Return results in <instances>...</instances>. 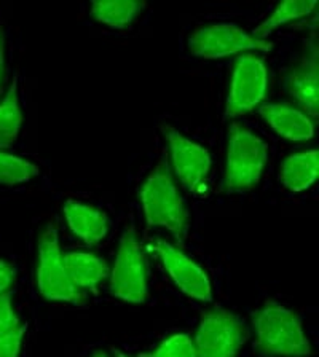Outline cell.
<instances>
[{
    "mask_svg": "<svg viewBox=\"0 0 319 357\" xmlns=\"http://www.w3.org/2000/svg\"><path fill=\"white\" fill-rule=\"evenodd\" d=\"M149 266L142 244L134 228L123 233L110 275L114 297L126 303H144L149 295Z\"/></svg>",
    "mask_w": 319,
    "mask_h": 357,
    "instance_id": "obj_4",
    "label": "cell"
},
{
    "mask_svg": "<svg viewBox=\"0 0 319 357\" xmlns=\"http://www.w3.org/2000/svg\"><path fill=\"white\" fill-rule=\"evenodd\" d=\"M38 174H40V169L37 165L0 150V183L2 185H18Z\"/></svg>",
    "mask_w": 319,
    "mask_h": 357,
    "instance_id": "obj_19",
    "label": "cell"
},
{
    "mask_svg": "<svg viewBox=\"0 0 319 357\" xmlns=\"http://www.w3.org/2000/svg\"><path fill=\"white\" fill-rule=\"evenodd\" d=\"M3 63H5V32L3 29H0V77H2Z\"/></svg>",
    "mask_w": 319,
    "mask_h": 357,
    "instance_id": "obj_24",
    "label": "cell"
},
{
    "mask_svg": "<svg viewBox=\"0 0 319 357\" xmlns=\"http://www.w3.org/2000/svg\"><path fill=\"white\" fill-rule=\"evenodd\" d=\"M262 115L275 132L289 141H309L315 136V125L310 116H306L300 109L288 104H262L259 107Z\"/></svg>",
    "mask_w": 319,
    "mask_h": 357,
    "instance_id": "obj_12",
    "label": "cell"
},
{
    "mask_svg": "<svg viewBox=\"0 0 319 357\" xmlns=\"http://www.w3.org/2000/svg\"><path fill=\"white\" fill-rule=\"evenodd\" d=\"M93 357H107V356H105L104 353H96V354H94Z\"/></svg>",
    "mask_w": 319,
    "mask_h": 357,
    "instance_id": "obj_26",
    "label": "cell"
},
{
    "mask_svg": "<svg viewBox=\"0 0 319 357\" xmlns=\"http://www.w3.org/2000/svg\"><path fill=\"white\" fill-rule=\"evenodd\" d=\"M144 7L145 5L142 2H133V0H96L91 3L89 13L94 20L105 26L123 29L136 20Z\"/></svg>",
    "mask_w": 319,
    "mask_h": 357,
    "instance_id": "obj_16",
    "label": "cell"
},
{
    "mask_svg": "<svg viewBox=\"0 0 319 357\" xmlns=\"http://www.w3.org/2000/svg\"><path fill=\"white\" fill-rule=\"evenodd\" d=\"M284 89L306 116H319V53L318 43L306 45L304 54L284 77Z\"/></svg>",
    "mask_w": 319,
    "mask_h": 357,
    "instance_id": "obj_11",
    "label": "cell"
},
{
    "mask_svg": "<svg viewBox=\"0 0 319 357\" xmlns=\"http://www.w3.org/2000/svg\"><path fill=\"white\" fill-rule=\"evenodd\" d=\"M272 42L259 40L233 22L203 26L188 38V50L203 59H219L242 52H270Z\"/></svg>",
    "mask_w": 319,
    "mask_h": 357,
    "instance_id": "obj_7",
    "label": "cell"
},
{
    "mask_svg": "<svg viewBox=\"0 0 319 357\" xmlns=\"http://www.w3.org/2000/svg\"><path fill=\"white\" fill-rule=\"evenodd\" d=\"M255 349L264 356L306 357L311 344L300 317L286 306L267 301L253 314Z\"/></svg>",
    "mask_w": 319,
    "mask_h": 357,
    "instance_id": "obj_1",
    "label": "cell"
},
{
    "mask_svg": "<svg viewBox=\"0 0 319 357\" xmlns=\"http://www.w3.org/2000/svg\"><path fill=\"white\" fill-rule=\"evenodd\" d=\"M316 5V0H284V2L279 3L276 10L273 11L264 22H260L259 26L254 27L251 36L259 38V40H265V38L270 36L273 31H276L278 27L313 13Z\"/></svg>",
    "mask_w": 319,
    "mask_h": 357,
    "instance_id": "obj_17",
    "label": "cell"
},
{
    "mask_svg": "<svg viewBox=\"0 0 319 357\" xmlns=\"http://www.w3.org/2000/svg\"><path fill=\"white\" fill-rule=\"evenodd\" d=\"M154 248L158 252L168 275L184 294L200 301L212 300L209 279L193 260L165 239H156Z\"/></svg>",
    "mask_w": 319,
    "mask_h": 357,
    "instance_id": "obj_10",
    "label": "cell"
},
{
    "mask_svg": "<svg viewBox=\"0 0 319 357\" xmlns=\"http://www.w3.org/2000/svg\"><path fill=\"white\" fill-rule=\"evenodd\" d=\"M13 268H11L7 261L0 260V295L7 292V289L11 286V282H13Z\"/></svg>",
    "mask_w": 319,
    "mask_h": 357,
    "instance_id": "obj_23",
    "label": "cell"
},
{
    "mask_svg": "<svg viewBox=\"0 0 319 357\" xmlns=\"http://www.w3.org/2000/svg\"><path fill=\"white\" fill-rule=\"evenodd\" d=\"M112 353H114V356H115V357H130V356H126V354L120 353L119 349H112Z\"/></svg>",
    "mask_w": 319,
    "mask_h": 357,
    "instance_id": "obj_25",
    "label": "cell"
},
{
    "mask_svg": "<svg viewBox=\"0 0 319 357\" xmlns=\"http://www.w3.org/2000/svg\"><path fill=\"white\" fill-rule=\"evenodd\" d=\"M141 201L145 220L150 227L166 228L175 234L179 243L187 238L190 215L172 181L166 158H161L145 181L141 188Z\"/></svg>",
    "mask_w": 319,
    "mask_h": 357,
    "instance_id": "obj_2",
    "label": "cell"
},
{
    "mask_svg": "<svg viewBox=\"0 0 319 357\" xmlns=\"http://www.w3.org/2000/svg\"><path fill=\"white\" fill-rule=\"evenodd\" d=\"M142 357H195V346L188 335L177 333L165 340L152 353Z\"/></svg>",
    "mask_w": 319,
    "mask_h": 357,
    "instance_id": "obj_20",
    "label": "cell"
},
{
    "mask_svg": "<svg viewBox=\"0 0 319 357\" xmlns=\"http://www.w3.org/2000/svg\"><path fill=\"white\" fill-rule=\"evenodd\" d=\"M163 134L170 145L172 167L177 178L184 188L195 193L209 174L211 156L208 150L192 142L171 126H165Z\"/></svg>",
    "mask_w": 319,
    "mask_h": 357,
    "instance_id": "obj_9",
    "label": "cell"
},
{
    "mask_svg": "<svg viewBox=\"0 0 319 357\" xmlns=\"http://www.w3.org/2000/svg\"><path fill=\"white\" fill-rule=\"evenodd\" d=\"M37 286L47 300L67 301L78 306L85 305L83 292L72 284L67 275L59 248L58 231L53 225L45 228L38 239Z\"/></svg>",
    "mask_w": 319,
    "mask_h": 357,
    "instance_id": "obj_6",
    "label": "cell"
},
{
    "mask_svg": "<svg viewBox=\"0 0 319 357\" xmlns=\"http://www.w3.org/2000/svg\"><path fill=\"white\" fill-rule=\"evenodd\" d=\"M21 125L22 112L18 96V77H15L3 100L0 102V150L13 145L20 134Z\"/></svg>",
    "mask_w": 319,
    "mask_h": 357,
    "instance_id": "obj_18",
    "label": "cell"
},
{
    "mask_svg": "<svg viewBox=\"0 0 319 357\" xmlns=\"http://www.w3.org/2000/svg\"><path fill=\"white\" fill-rule=\"evenodd\" d=\"M268 158L267 144L254 132L239 125L228 131L227 166L222 188L227 192H246L259 183Z\"/></svg>",
    "mask_w": 319,
    "mask_h": 357,
    "instance_id": "obj_3",
    "label": "cell"
},
{
    "mask_svg": "<svg viewBox=\"0 0 319 357\" xmlns=\"http://www.w3.org/2000/svg\"><path fill=\"white\" fill-rule=\"evenodd\" d=\"M64 266L71 281L78 290H94L109 276V266L103 259L85 252L63 254Z\"/></svg>",
    "mask_w": 319,
    "mask_h": 357,
    "instance_id": "obj_15",
    "label": "cell"
},
{
    "mask_svg": "<svg viewBox=\"0 0 319 357\" xmlns=\"http://www.w3.org/2000/svg\"><path fill=\"white\" fill-rule=\"evenodd\" d=\"M27 324L0 337V357H18L22 338H24Z\"/></svg>",
    "mask_w": 319,
    "mask_h": 357,
    "instance_id": "obj_22",
    "label": "cell"
},
{
    "mask_svg": "<svg viewBox=\"0 0 319 357\" xmlns=\"http://www.w3.org/2000/svg\"><path fill=\"white\" fill-rule=\"evenodd\" d=\"M267 85L268 74L264 61L255 54L239 56L227 98L225 119H237L257 107L265 98Z\"/></svg>",
    "mask_w": 319,
    "mask_h": 357,
    "instance_id": "obj_8",
    "label": "cell"
},
{
    "mask_svg": "<svg viewBox=\"0 0 319 357\" xmlns=\"http://www.w3.org/2000/svg\"><path fill=\"white\" fill-rule=\"evenodd\" d=\"M18 327H21L20 317L11 308V295L5 292L0 295V337L16 331Z\"/></svg>",
    "mask_w": 319,
    "mask_h": 357,
    "instance_id": "obj_21",
    "label": "cell"
},
{
    "mask_svg": "<svg viewBox=\"0 0 319 357\" xmlns=\"http://www.w3.org/2000/svg\"><path fill=\"white\" fill-rule=\"evenodd\" d=\"M64 217L75 236L85 241L87 245L99 243L109 231V223L103 212L80 201L67 199L64 203Z\"/></svg>",
    "mask_w": 319,
    "mask_h": 357,
    "instance_id": "obj_13",
    "label": "cell"
},
{
    "mask_svg": "<svg viewBox=\"0 0 319 357\" xmlns=\"http://www.w3.org/2000/svg\"><path fill=\"white\" fill-rule=\"evenodd\" d=\"M319 174V152L309 150L288 156L279 171V181L290 192H304L316 182Z\"/></svg>",
    "mask_w": 319,
    "mask_h": 357,
    "instance_id": "obj_14",
    "label": "cell"
},
{
    "mask_svg": "<svg viewBox=\"0 0 319 357\" xmlns=\"http://www.w3.org/2000/svg\"><path fill=\"white\" fill-rule=\"evenodd\" d=\"M246 324L222 306L205 312L195 335V357H237L248 342Z\"/></svg>",
    "mask_w": 319,
    "mask_h": 357,
    "instance_id": "obj_5",
    "label": "cell"
}]
</instances>
